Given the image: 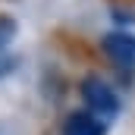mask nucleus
I'll use <instances>...</instances> for the list:
<instances>
[{"mask_svg": "<svg viewBox=\"0 0 135 135\" xmlns=\"http://www.w3.org/2000/svg\"><path fill=\"white\" fill-rule=\"evenodd\" d=\"M82 98L88 104V110L98 116V119H113L119 113V94L113 91V85L101 79V75H85L82 79Z\"/></svg>", "mask_w": 135, "mask_h": 135, "instance_id": "1", "label": "nucleus"}, {"mask_svg": "<svg viewBox=\"0 0 135 135\" xmlns=\"http://www.w3.org/2000/svg\"><path fill=\"white\" fill-rule=\"evenodd\" d=\"M101 47H104V54H107V60L116 63L119 69H132L135 66V38L132 35L110 32V35H104Z\"/></svg>", "mask_w": 135, "mask_h": 135, "instance_id": "2", "label": "nucleus"}, {"mask_svg": "<svg viewBox=\"0 0 135 135\" xmlns=\"http://www.w3.org/2000/svg\"><path fill=\"white\" fill-rule=\"evenodd\" d=\"M63 135H107V123L98 119L91 110H75L63 123Z\"/></svg>", "mask_w": 135, "mask_h": 135, "instance_id": "3", "label": "nucleus"}, {"mask_svg": "<svg viewBox=\"0 0 135 135\" xmlns=\"http://www.w3.org/2000/svg\"><path fill=\"white\" fill-rule=\"evenodd\" d=\"M16 32H19L16 19H13V16H0V54H3V47L16 38Z\"/></svg>", "mask_w": 135, "mask_h": 135, "instance_id": "4", "label": "nucleus"}, {"mask_svg": "<svg viewBox=\"0 0 135 135\" xmlns=\"http://www.w3.org/2000/svg\"><path fill=\"white\" fill-rule=\"evenodd\" d=\"M16 66H19V60H16V57H9V54H0V79H6V75H9Z\"/></svg>", "mask_w": 135, "mask_h": 135, "instance_id": "5", "label": "nucleus"}]
</instances>
